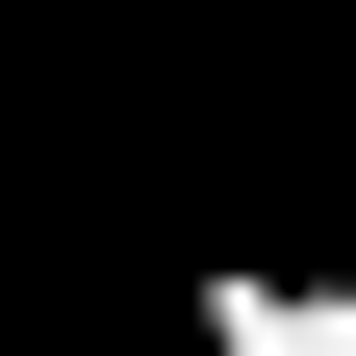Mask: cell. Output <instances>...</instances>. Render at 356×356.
<instances>
[{"instance_id": "6da1fadb", "label": "cell", "mask_w": 356, "mask_h": 356, "mask_svg": "<svg viewBox=\"0 0 356 356\" xmlns=\"http://www.w3.org/2000/svg\"><path fill=\"white\" fill-rule=\"evenodd\" d=\"M178 331L204 356H356V280H305V254H178Z\"/></svg>"}]
</instances>
